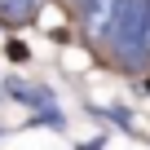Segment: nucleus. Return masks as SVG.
<instances>
[{"label": "nucleus", "instance_id": "obj_1", "mask_svg": "<svg viewBox=\"0 0 150 150\" xmlns=\"http://www.w3.org/2000/svg\"><path fill=\"white\" fill-rule=\"evenodd\" d=\"M141 22H146V0H119L106 40L115 44V57L128 62V66H141V62H146V49H141Z\"/></svg>", "mask_w": 150, "mask_h": 150}, {"label": "nucleus", "instance_id": "obj_2", "mask_svg": "<svg viewBox=\"0 0 150 150\" xmlns=\"http://www.w3.org/2000/svg\"><path fill=\"white\" fill-rule=\"evenodd\" d=\"M80 5H84V27H88V35H106L110 22H115L119 0H80Z\"/></svg>", "mask_w": 150, "mask_h": 150}, {"label": "nucleus", "instance_id": "obj_3", "mask_svg": "<svg viewBox=\"0 0 150 150\" xmlns=\"http://www.w3.org/2000/svg\"><path fill=\"white\" fill-rule=\"evenodd\" d=\"M9 93H13V97H27V102H40V106H44V102H49V97H44V93H35V88H27V84H13V88H9Z\"/></svg>", "mask_w": 150, "mask_h": 150}, {"label": "nucleus", "instance_id": "obj_4", "mask_svg": "<svg viewBox=\"0 0 150 150\" xmlns=\"http://www.w3.org/2000/svg\"><path fill=\"white\" fill-rule=\"evenodd\" d=\"M141 49H146V57H150V0H146V22H141Z\"/></svg>", "mask_w": 150, "mask_h": 150}]
</instances>
